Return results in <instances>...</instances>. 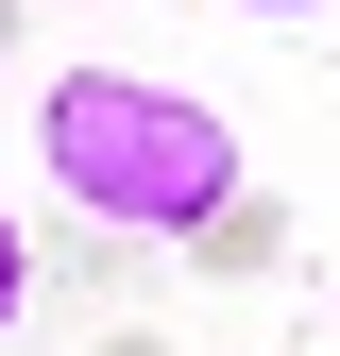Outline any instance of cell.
<instances>
[{
	"label": "cell",
	"instance_id": "obj_4",
	"mask_svg": "<svg viewBox=\"0 0 340 356\" xmlns=\"http://www.w3.org/2000/svg\"><path fill=\"white\" fill-rule=\"evenodd\" d=\"M238 17H307V0H238Z\"/></svg>",
	"mask_w": 340,
	"mask_h": 356
},
{
	"label": "cell",
	"instance_id": "obj_2",
	"mask_svg": "<svg viewBox=\"0 0 340 356\" xmlns=\"http://www.w3.org/2000/svg\"><path fill=\"white\" fill-rule=\"evenodd\" d=\"M34 323V238H17V204H0V339Z\"/></svg>",
	"mask_w": 340,
	"mask_h": 356
},
{
	"label": "cell",
	"instance_id": "obj_3",
	"mask_svg": "<svg viewBox=\"0 0 340 356\" xmlns=\"http://www.w3.org/2000/svg\"><path fill=\"white\" fill-rule=\"evenodd\" d=\"M102 356H170V339H137V323H119V339H102Z\"/></svg>",
	"mask_w": 340,
	"mask_h": 356
},
{
	"label": "cell",
	"instance_id": "obj_1",
	"mask_svg": "<svg viewBox=\"0 0 340 356\" xmlns=\"http://www.w3.org/2000/svg\"><path fill=\"white\" fill-rule=\"evenodd\" d=\"M34 170L102 238H187L238 187V119L187 102V85H153V68H52L34 85Z\"/></svg>",
	"mask_w": 340,
	"mask_h": 356
}]
</instances>
